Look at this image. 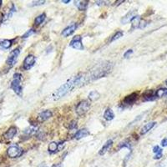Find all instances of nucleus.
Wrapping results in <instances>:
<instances>
[{
	"mask_svg": "<svg viewBox=\"0 0 167 167\" xmlns=\"http://www.w3.org/2000/svg\"><path fill=\"white\" fill-rule=\"evenodd\" d=\"M85 75L84 74H79L78 75L73 77L70 79H69L64 85L62 86H60V88L57 89L55 93L53 95L54 99L56 100H60L61 98H63L64 95H66L68 93H70V91H72L73 89L76 87H79L82 85H85Z\"/></svg>",
	"mask_w": 167,
	"mask_h": 167,
	"instance_id": "1",
	"label": "nucleus"
},
{
	"mask_svg": "<svg viewBox=\"0 0 167 167\" xmlns=\"http://www.w3.org/2000/svg\"><path fill=\"white\" fill-rule=\"evenodd\" d=\"M111 64H109L103 63L100 64V65H97L95 69L90 70V72L86 74L88 81L89 82L92 80H95V79L106 76L108 74V73L111 71Z\"/></svg>",
	"mask_w": 167,
	"mask_h": 167,
	"instance_id": "2",
	"label": "nucleus"
},
{
	"mask_svg": "<svg viewBox=\"0 0 167 167\" xmlns=\"http://www.w3.org/2000/svg\"><path fill=\"white\" fill-rule=\"evenodd\" d=\"M22 74L19 73H16L13 74V78L10 87L13 89L16 95L19 96H22L23 95V87H22Z\"/></svg>",
	"mask_w": 167,
	"mask_h": 167,
	"instance_id": "3",
	"label": "nucleus"
},
{
	"mask_svg": "<svg viewBox=\"0 0 167 167\" xmlns=\"http://www.w3.org/2000/svg\"><path fill=\"white\" fill-rule=\"evenodd\" d=\"M89 108H90V103L88 100H82L76 106V114L79 116H82L88 112Z\"/></svg>",
	"mask_w": 167,
	"mask_h": 167,
	"instance_id": "4",
	"label": "nucleus"
},
{
	"mask_svg": "<svg viewBox=\"0 0 167 167\" xmlns=\"http://www.w3.org/2000/svg\"><path fill=\"white\" fill-rule=\"evenodd\" d=\"M23 150L19 145H11L10 147H9V149L7 150V154L9 155V157L10 158H18L20 157L23 154Z\"/></svg>",
	"mask_w": 167,
	"mask_h": 167,
	"instance_id": "5",
	"label": "nucleus"
},
{
	"mask_svg": "<svg viewBox=\"0 0 167 167\" xmlns=\"http://www.w3.org/2000/svg\"><path fill=\"white\" fill-rule=\"evenodd\" d=\"M19 54H20V49L19 48L13 49L9 54L8 59H7V64L9 67H13L16 64V62H17V60H18V57H19Z\"/></svg>",
	"mask_w": 167,
	"mask_h": 167,
	"instance_id": "6",
	"label": "nucleus"
},
{
	"mask_svg": "<svg viewBox=\"0 0 167 167\" xmlns=\"http://www.w3.org/2000/svg\"><path fill=\"white\" fill-rule=\"evenodd\" d=\"M70 46L77 50H83L84 49V45L82 44V37L80 35H76L72 38L70 41Z\"/></svg>",
	"mask_w": 167,
	"mask_h": 167,
	"instance_id": "7",
	"label": "nucleus"
},
{
	"mask_svg": "<svg viewBox=\"0 0 167 167\" xmlns=\"http://www.w3.org/2000/svg\"><path fill=\"white\" fill-rule=\"evenodd\" d=\"M35 61H36V58H35L34 55L28 54L24 60V70H30L32 67L34 65Z\"/></svg>",
	"mask_w": 167,
	"mask_h": 167,
	"instance_id": "8",
	"label": "nucleus"
},
{
	"mask_svg": "<svg viewBox=\"0 0 167 167\" xmlns=\"http://www.w3.org/2000/svg\"><path fill=\"white\" fill-rule=\"evenodd\" d=\"M138 99V94L137 93H132L131 95L126 96L123 100L124 105H131L136 101Z\"/></svg>",
	"mask_w": 167,
	"mask_h": 167,
	"instance_id": "9",
	"label": "nucleus"
},
{
	"mask_svg": "<svg viewBox=\"0 0 167 167\" xmlns=\"http://www.w3.org/2000/svg\"><path fill=\"white\" fill-rule=\"evenodd\" d=\"M136 16V10L129 11V13H126L125 15L124 16L123 18L121 19L120 22H121L122 24H128L129 22H131V20H132Z\"/></svg>",
	"mask_w": 167,
	"mask_h": 167,
	"instance_id": "10",
	"label": "nucleus"
},
{
	"mask_svg": "<svg viewBox=\"0 0 167 167\" xmlns=\"http://www.w3.org/2000/svg\"><path fill=\"white\" fill-rule=\"evenodd\" d=\"M76 28H77V24H72L71 25L68 26L67 28H65L64 29L62 33H61V35L63 36V37H69L70 35H71L74 33V32L75 31Z\"/></svg>",
	"mask_w": 167,
	"mask_h": 167,
	"instance_id": "11",
	"label": "nucleus"
},
{
	"mask_svg": "<svg viewBox=\"0 0 167 167\" xmlns=\"http://www.w3.org/2000/svg\"><path fill=\"white\" fill-rule=\"evenodd\" d=\"M17 128L15 126H11L9 129L7 130L5 134H4V138H6L8 140H11L13 139L14 136L17 134Z\"/></svg>",
	"mask_w": 167,
	"mask_h": 167,
	"instance_id": "12",
	"label": "nucleus"
},
{
	"mask_svg": "<svg viewBox=\"0 0 167 167\" xmlns=\"http://www.w3.org/2000/svg\"><path fill=\"white\" fill-rule=\"evenodd\" d=\"M52 114H52L50 111H44L38 114V119L39 121H42V122L43 121H46V120H48L49 118L52 117Z\"/></svg>",
	"mask_w": 167,
	"mask_h": 167,
	"instance_id": "13",
	"label": "nucleus"
},
{
	"mask_svg": "<svg viewBox=\"0 0 167 167\" xmlns=\"http://www.w3.org/2000/svg\"><path fill=\"white\" fill-rule=\"evenodd\" d=\"M89 131L87 129H81L78 130L76 134L74 135V139L75 140H80L84 138V137H86V136H89Z\"/></svg>",
	"mask_w": 167,
	"mask_h": 167,
	"instance_id": "14",
	"label": "nucleus"
},
{
	"mask_svg": "<svg viewBox=\"0 0 167 167\" xmlns=\"http://www.w3.org/2000/svg\"><path fill=\"white\" fill-rule=\"evenodd\" d=\"M112 145H113V140H107L106 143L103 145V147L100 149L99 154H100V155H103V154H105V153L109 151V149L112 146Z\"/></svg>",
	"mask_w": 167,
	"mask_h": 167,
	"instance_id": "15",
	"label": "nucleus"
},
{
	"mask_svg": "<svg viewBox=\"0 0 167 167\" xmlns=\"http://www.w3.org/2000/svg\"><path fill=\"white\" fill-rule=\"evenodd\" d=\"M143 97H144V100L145 101L154 100L156 99V96H155L154 92L152 91V90H147L145 93H144Z\"/></svg>",
	"mask_w": 167,
	"mask_h": 167,
	"instance_id": "16",
	"label": "nucleus"
},
{
	"mask_svg": "<svg viewBox=\"0 0 167 167\" xmlns=\"http://www.w3.org/2000/svg\"><path fill=\"white\" fill-rule=\"evenodd\" d=\"M155 124H156L155 122L152 121V122H149L146 125H145L142 127V129H140V134L141 135H145L146 133H148L155 125Z\"/></svg>",
	"mask_w": 167,
	"mask_h": 167,
	"instance_id": "17",
	"label": "nucleus"
},
{
	"mask_svg": "<svg viewBox=\"0 0 167 167\" xmlns=\"http://www.w3.org/2000/svg\"><path fill=\"white\" fill-rule=\"evenodd\" d=\"M74 4L75 6L78 8V9L80 11H84L87 9L88 7V1H82V0H79V1H74Z\"/></svg>",
	"mask_w": 167,
	"mask_h": 167,
	"instance_id": "18",
	"label": "nucleus"
},
{
	"mask_svg": "<svg viewBox=\"0 0 167 167\" xmlns=\"http://www.w3.org/2000/svg\"><path fill=\"white\" fill-rule=\"evenodd\" d=\"M114 114L113 111L111 109H107L106 111H104V119L106 120L107 121H111V120H114Z\"/></svg>",
	"mask_w": 167,
	"mask_h": 167,
	"instance_id": "19",
	"label": "nucleus"
},
{
	"mask_svg": "<svg viewBox=\"0 0 167 167\" xmlns=\"http://www.w3.org/2000/svg\"><path fill=\"white\" fill-rule=\"evenodd\" d=\"M13 44V40H10V39H3L0 41V47L3 49H9Z\"/></svg>",
	"mask_w": 167,
	"mask_h": 167,
	"instance_id": "20",
	"label": "nucleus"
},
{
	"mask_svg": "<svg viewBox=\"0 0 167 167\" xmlns=\"http://www.w3.org/2000/svg\"><path fill=\"white\" fill-rule=\"evenodd\" d=\"M48 150H49V152L51 153V154H54L55 152L59 151L58 143H56V142H51V143H49V147H48Z\"/></svg>",
	"mask_w": 167,
	"mask_h": 167,
	"instance_id": "21",
	"label": "nucleus"
},
{
	"mask_svg": "<svg viewBox=\"0 0 167 167\" xmlns=\"http://www.w3.org/2000/svg\"><path fill=\"white\" fill-rule=\"evenodd\" d=\"M156 98H162L165 96H167V89L165 88H161L157 89L156 91L154 92Z\"/></svg>",
	"mask_w": 167,
	"mask_h": 167,
	"instance_id": "22",
	"label": "nucleus"
},
{
	"mask_svg": "<svg viewBox=\"0 0 167 167\" xmlns=\"http://www.w3.org/2000/svg\"><path fill=\"white\" fill-rule=\"evenodd\" d=\"M37 130H38V127L37 126H34L31 125L28 127L27 129L24 130V134H26L27 136H32V135H34L35 133L37 132Z\"/></svg>",
	"mask_w": 167,
	"mask_h": 167,
	"instance_id": "23",
	"label": "nucleus"
},
{
	"mask_svg": "<svg viewBox=\"0 0 167 167\" xmlns=\"http://www.w3.org/2000/svg\"><path fill=\"white\" fill-rule=\"evenodd\" d=\"M45 18H46V14L44 13H41L40 15H38V17H36L34 19V24L36 26H38L41 24L42 23L44 22L45 20Z\"/></svg>",
	"mask_w": 167,
	"mask_h": 167,
	"instance_id": "24",
	"label": "nucleus"
},
{
	"mask_svg": "<svg viewBox=\"0 0 167 167\" xmlns=\"http://www.w3.org/2000/svg\"><path fill=\"white\" fill-rule=\"evenodd\" d=\"M140 16L136 15L134 19L131 20V24H132V29H135V28H139L140 25Z\"/></svg>",
	"mask_w": 167,
	"mask_h": 167,
	"instance_id": "25",
	"label": "nucleus"
},
{
	"mask_svg": "<svg viewBox=\"0 0 167 167\" xmlns=\"http://www.w3.org/2000/svg\"><path fill=\"white\" fill-rule=\"evenodd\" d=\"M100 93H98L97 91L94 90V91H91L90 93H89V94L88 98H89V100L95 101L96 100H98V99L100 98Z\"/></svg>",
	"mask_w": 167,
	"mask_h": 167,
	"instance_id": "26",
	"label": "nucleus"
},
{
	"mask_svg": "<svg viewBox=\"0 0 167 167\" xmlns=\"http://www.w3.org/2000/svg\"><path fill=\"white\" fill-rule=\"evenodd\" d=\"M123 36V32L122 31H117L111 37V42H113V41H115V40H117V39H119L120 38H121Z\"/></svg>",
	"mask_w": 167,
	"mask_h": 167,
	"instance_id": "27",
	"label": "nucleus"
},
{
	"mask_svg": "<svg viewBox=\"0 0 167 167\" xmlns=\"http://www.w3.org/2000/svg\"><path fill=\"white\" fill-rule=\"evenodd\" d=\"M34 33H35L34 30V29H33V28H31V29H28V31L26 32L25 34H24L23 35V36H22V38H28V37H30V36H31V35L34 34Z\"/></svg>",
	"mask_w": 167,
	"mask_h": 167,
	"instance_id": "28",
	"label": "nucleus"
},
{
	"mask_svg": "<svg viewBox=\"0 0 167 167\" xmlns=\"http://www.w3.org/2000/svg\"><path fill=\"white\" fill-rule=\"evenodd\" d=\"M45 3L44 0H38V1H33L30 4V6H39V5H43Z\"/></svg>",
	"mask_w": 167,
	"mask_h": 167,
	"instance_id": "29",
	"label": "nucleus"
},
{
	"mask_svg": "<svg viewBox=\"0 0 167 167\" xmlns=\"http://www.w3.org/2000/svg\"><path fill=\"white\" fill-rule=\"evenodd\" d=\"M76 126H77V122H76L75 120H73L70 123V125H69V129H75Z\"/></svg>",
	"mask_w": 167,
	"mask_h": 167,
	"instance_id": "30",
	"label": "nucleus"
},
{
	"mask_svg": "<svg viewBox=\"0 0 167 167\" xmlns=\"http://www.w3.org/2000/svg\"><path fill=\"white\" fill-rule=\"evenodd\" d=\"M133 54V50L132 49H128V50L126 51L125 53L124 54V58L125 59H127V58H129L131 54Z\"/></svg>",
	"mask_w": 167,
	"mask_h": 167,
	"instance_id": "31",
	"label": "nucleus"
},
{
	"mask_svg": "<svg viewBox=\"0 0 167 167\" xmlns=\"http://www.w3.org/2000/svg\"><path fill=\"white\" fill-rule=\"evenodd\" d=\"M146 25H147V21H145V20H140L139 28H144Z\"/></svg>",
	"mask_w": 167,
	"mask_h": 167,
	"instance_id": "32",
	"label": "nucleus"
},
{
	"mask_svg": "<svg viewBox=\"0 0 167 167\" xmlns=\"http://www.w3.org/2000/svg\"><path fill=\"white\" fill-rule=\"evenodd\" d=\"M161 157H162V150H161L158 153H156V154L154 155V160H158V159H161Z\"/></svg>",
	"mask_w": 167,
	"mask_h": 167,
	"instance_id": "33",
	"label": "nucleus"
},
{
	"mask_svg": "<svg viewBox=\"0 0 167 167\" xmlns=\"http://www.w3.org/2000/svg\"><path fill=\"white\" fill-rule=\"evenodd\" d=\"M161 149L160 148V147H159V146H158V145H155V146H154V148H153V152H154V153H155V154H156V153H158V152L160 151H161Z\"/></svg>",
	"mask_w": 167,
	"mask_h": 167,
	"instance_id": "34",
	"label": "nucleus"
},
{
	"mask_svg": "<svg viewBox=\"0 0 167 167\" xmlns=\"http://www.w3.org/2000/svg\"><path fill=\"white\" fill-rule=\"evenodd\" d=\"M161 145L163 146V147H166L167 146V138H165L162 141H161Z\"/></svg>",
	"mask_w": 167,
	"mask_h": 167,
	"instance_id": "35",
	"label": "nucleus"
},
{
	"mask_svg": "<svg viewBox=\"0 0 167 167\" xmlns=\"http://www.w3.org/2000/svg\"><path fill=\"white\" fill-rule=\"evenodd\" d=\"M53 167H64V166L62 164H57V165H54Z\"/></svg>",
	"mask_w": 167,
	"mask_h": 167,
	"instance_id": "36",
	"label": "nucleus"
},
{
	"mask_svg": "<svg viewBox=\"0 0 167 167\" xmlns=\"http://www.w3.org/2000/svg\"><path fill=\"white\" fill-rule=\"evenodd\" d=\"M70 1V0H62V3H69Z\"/></svg>",
	"mask_w": 167,
	"mask_h": 167,
	"instance_id": "37",
	"label": "nucleus"
},
{
	"mask_svg": "<svg viewBox=\"0 0 167 167\" xmlns=\"http://www.w3.org/2000/svg\"><path fill=\"white\" fill-rule=\"evenodd\" d=\"M2 3H3V1H2V0H0V7L2 6Z\"/></svg>",
	"mask_w": 167,
	"mask_h": 167,
	"instance_id": "38",
	"label": "nucleus"
},
{
	"mask_svg": "<svg viewBox=\"0 0 167 167\" xmlns=\"http://www.w3.org/2000/svg\"><path fill=\"white\" fill-rule=\"evenodd\" d=\"M165 84H166V85H167V80H166V81H165Z\"/></svg>",
	"mask_w": 167,
	"mask_h": 167,
	"instance_id": "39",
	"label": "nucleus"
},
{
	"mask_svg": "<svg viewBox=\"0 0 167 167\" xmlns=\"http://www.w3.org/2000/svg\"><path fill=\"white\" fill-rule=\"evenodd\" d=\"M45 167H46V166H45Z\"/></svg>",
	"mask_w": 167,
	"mask_h": 167,
	"instance_id": "40",
	"label": "nucleus"
}]
</instances>
